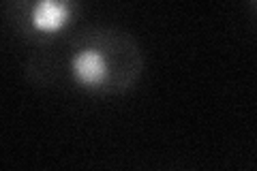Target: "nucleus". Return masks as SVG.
I'll return each instance as SVG.
<instances>
[{"label":"nucleus","mask_w":257,"mask_h":171,"mask_svg":"<svg viewBox=\"0 0 257 171\" xmlns=\"http://www.w3.org/2000/svg\"><path fill=\"white\" fill-rule=\"evenodd\" d=\"M58 84L90 96L131 92L146 69V56L133 32L111 24L75 30L56 47Z\"/></svg>","instance_id":"1"},{"label":"nucleus","mask_w":257,"mask_h":171,"mask_svg":"<svg viewBox=\"0 0 257 171\" xmlns=\"http://www.w3.org/2000/svg\"><path fill=\"white\" fill-rule=\"evenodd\" d=\"M3 11L15 35L37 47H47L73 32L82 5L75 0H9Z\"/></svg>","instance_id":"2"},{"label":"nucleus","mask_w":257,"mask_h":171,"mask_svg":"<svg viewBox=\"0 0 257 171\" xmlns=\"http://www.w3.org/2000/svg\"><path fill=\"white\" fill-rule=\"evenodd\" d=\"M248 9H251L257 15V0H251V3H248Z\"/></svg>","instance_id":"3"}]
</instances>
